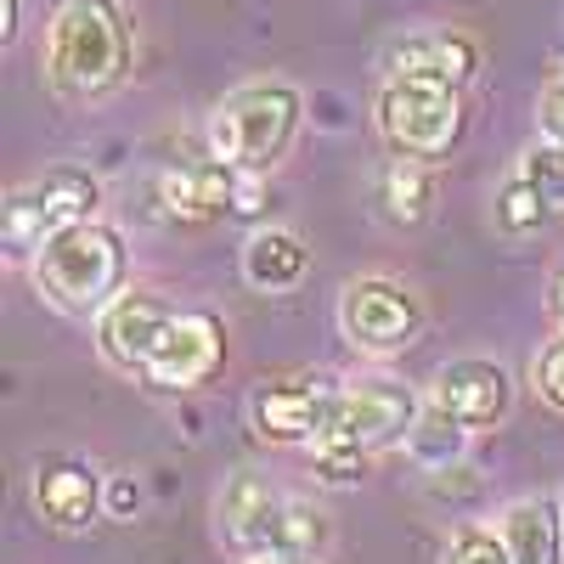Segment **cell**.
Wrapping results in <instances>:
<instances>
[{"label": "cell", "instance_id": "obj_17", "mask_svg": "<svg viewBox=\"0 0 564 564\" xmlns=\"http://www.w3.org/2000/svg\"><path fill=\"white\" fill-rule=\"evenodd\" d=\"M243 276L265 294H282L305 276V243L294 231H254L243 243Z\"/></svg>", "mask_w": 564, "mask_h": 564}, {"label": "cell", "instance_id": "obj_3", "mask_svg": "<svg viewBox=\"0 0 564 564\" xmlns=\"http://www.w3.org/2000/svg\"><path fill=\"white\" fill-rule=\"evenodd\" d=\"M220 536L231 547H243L249 558H311L327 542L322 513L300 497H282L271 480L260 475H231V486L220 491Z\"/></svg>", "mask_w": 564, "mask_h": 564}, {"label": "cell", "instance_id": "obj_25", "mask_svg": "<svg viewBox=\"0 0 564 564\" xmlns=\"http://www.w3.org/2000/svg\"><path fill=\"white\" fill-rule=\"evenodd\" d=\"M265 209V175L260 170H238V186H231V215H260Z\"/></svg>", "mask_w": 564, "mask_h": 564}, {"label": "cell", "instance_id": "obj_7", "mask_svg": "<svg viewBox=\"0 0 564 564\" xmlns=\"http://www.w3.org/2000/svg\"><path fill=\"white\" fill-rule=\"evenodd\" d=\"M417 423V401L406 384L395 379H361L350 390L334 395V412H327V430L311 446H345V452H379L401 435H412Z\"/></svg>", "mask_w": 564, "mask_h": 564}, {"label": "cell", "instance_id": "obj_16", "mask_svg": "<svg viewBox=\"0 0 564 564\" xmlns=\"http://www.w3.org/2000/svg\"><path fill=\"white\" fill-rule=\"evenodd\" d=\"M502 542L513 564H558L564 553V513L547 497H525L502 513Z\"/></svg>", "mask_w": 564, "mask_h": 564}, {"label": "cell", "instance_id": "obj_22", "mask_svg": "<svg viewBox=\"0 0 564 564\" xmlns=\"http://www.w3.org/2000/svg\"><path fill=\"white\" fill-rule=\"evenodd\" d=\"M446 564H513V553L497 531H457L446 547Z\"/></svg>", "mask_w": 564, "mask_h": 564}, {"label": "cell", "instance_id": "obj_27", "mask_svg": "<svg viewBox=\"0 0 564 564\" xmlns=\"http://www.w3.org/2000/svg\"><path fill=\"white\" fill-rule=\"evenodd\" d=\"M108 502H113V513H130V508L141 502V491H135L130 480H113V497H108Z\"/></svg>", "mask_w": 564, "mask_h": 564}, {"label": "cell", "instance_id": "obj_23", "mask_svg": "<svg viewBox=\"0 0 564 564\" xmlns=\"http://www.w3.org/2000/svg\"><path fill=\"white\" fill-rule=\"evenodd\" d=\"M311 452H316V475L327 486H356L367 468V452H345V446H311Z\"/></svg>", "mask_w": 564, "mask_h": 564}, {"label": "cell", "instance_id": "obj_24", "mask_svg": "<svg viewBox=\"0 0 564 564\" xmlns=\"http://www.w3.org/2000/svg\"><path fill=\"white\" fill-rule=\"evenodd\" d=\"M536 390H542L553 406H564V339L542 350V361H536Z\"/></svg>", "mask_w": 564, "mask_h": 564}, {"label": "cell", "instance_id": "obj_14", "mask_svg": "<svg viewBox=\"0 0 564 564\" xmlns=\"http://www.w3.org/2000/svg\"><path fill=\"white\" fill-rule=\"evenodd\" d=\"M327 384H265L254 395V430L265 441H316L327 430V412H334Z\"/></svg>", "mask_w": 564, "mask_h": 564}, {"label": "cell", "instance_id": "obj_19", "mask_svg": "<svg viewBox=\"0 0 564 564\" xmlns=\"http://www.w3.org/2000/svg\"><path fill=\"white\" fill-rule=\"evenodd\" d=\"M463 435H468L463 423H457V417H446V412L435 406L430 417H417V423H412V435H406V441H412L417 463H430V468H452V463H457V452H463Z\"/></svg>", "mask_w": 564, "mask_h": 564}, {"label": "cell", "instance_id": "obj_21", "mask_svg": "<svg viewBox=\"0 0 564 564\" xmlns=\"http://www.w3.org/2000/svg\"><path fill=\"white\" fill-rule=\"evenodd\" d=\"M520 175L536 186L553 209H564V141H542V148H531Z\"/></svg>", "mask_w": 564, "mask_h": 564}, {"label": "cell", "instance_id": "obj_26", "mask_svg": "<svg viewBox=\"0 0 564 564\" xmlns=\"http://www.w3.org/2000/svg\"><path fill=\"white\" fill-rule=\"evenodd\" d=\"M536 119H542V135L547 141H564V79H553L536 102Z\"/></svg>", "mask_w": 564, "mask_h": 564}, {"label": "cell", "instance_id": "obj_2", "mask_svg": "<svg viewBox=\"0 0 564 564\" xmlns=\"http://www.w3.org/2000/svg\"><path fill=\"white\" fill-rule=\"evenodd\" d=\"M34 282H40L45 300L74 311V316L108 311L119 300V282H124V243H119V231H108L97 220L63 226L57 238L40 243Z\"/></svg>", "mask_w": 564, "mask_h": 564}, {"label": "cell", "instance_id": "obj_5", "mask_svg": "<svg viewBox=\"0 0 564 564\" xmlns=\"http://www.w3.org/2000/svg\"><path fill=\"white\" fill-rule=\"evenodd\" d=\"M379 130L395 153L435 164L463 141V97L441 79H390L379 97Z\"/></svg>", "mask_w": 564, "mask_h": 564}, {"label": "cell", "instance_id": "obj_13", "mask_svg": "<svg viewBox=\"0 0 564 564\" xmlns=\"http://www.w3.org/2000/svg\"><path fill=\"white\" fill-rule=\"evenodd\" d=\"M480 52L468 34H406L384 45V74L390 79H441V85H463L475 74Z\"/></svg>", "mask_w": 564, "mask_h": 564}, {"label": "cell", "instance_id": "obj_1", "mask_svg": "<svg viewBox=\"0 0 564 564\" xmlns=\"http://www.w3.org/2000/svg\"><path fill=\"white\" fill-rule=\"evenodd\" d=\"M130 68V23L119 0H68L52 23L45 74L63 97H102Z\"/></svg>", "mask_w": 564, "mask_h": 564}, {"label": "cell", "instance_id": "obj_12", "mask_svg": "<svg viewBox=\"0 0 564 564\" xmlns=\"http://www.w3.org/2000/svg\"><path fill=\"white\" fill-rule=\"evenodd\" d=\"M170 322H175V311L159 305L153 294H119L102 311V356L119 372H148L159 339L170 334Z\"/></svg>", "mask_w": 564, "mask_h": 564}, {"label": "cell", "instance_id": "obj_20", "mask_svg": "<svg viewBox=\"0 0 564 564\" xmlns=\"http://www.w3.org/2000/svg\"><path fill=\"white\" fill-rule=\"evenodd\" d=\"M547 215H553V204L536 193V186H531L525 175H513V181L502 186V198H497V220H502L508 231H536Z\"/></svg>", "mask_w": 564, "mask_h": 564}, {"label": "cell", "instance_id": "obj_10", "mask_svg": "<svg viewBox=\"0 0 564 564\" xmlns=\"http://www.w3.org/2000/svg\"><path fill=\"white\" fill-rule=\"evenodd\" d=\"M430 401L457 417L463 430H486V423L508 417V401H513V384L497 361H446L430 384Z\"/></svg>", "mask_w": 564, "mask_h": 564}, {"label": "cell", "instance_id": "obj_6", "mask_svg": "<svg viewBox=\"0 0 564 564\" xmlns=\"http://www.w3.org/2000/svg\"><path fill=\"white\" fill-rule=\"evenodd\" d=\"M97 204H102V186L90 181L85 170H52L45 181L12 193L7 209H0V238H7V254L12 260L40 254L45 238H57L63 226L90 220V215H97Z\"/></svg>", "mask_w": 564, "mask_h": 564}, {"label": "cell", "instance_id": "obj_29", "mask_svg": "<svg viewBox=\"0 0 564 564\" xmlns=\"http://www.w3.org/2000/svg\"><path fill=\"white\" fill-rule=\"evenodd\" d=\"M254 564H311V558H289V553H271V558H254Z\"/></svg>", "mask_w": 564, "mask_h": 564}, {"label": "cell", "instance_id": "obj_9", "mask_svg": "<svg viewBox=\"0 0 564 564\" xmlns=\"http://www.w3.org/2000/svg\"><path fill=\"white\" fill-rule=\"evenodd\" d=\"M220 356H226V327L209 311H186V316L170 322V334L159 339V350H153L141 379H148L153 390L181 395V390H198L204 379H215Z\"/></svg>", "mask_w": 564, "mask_h": 564}, {"label": "cell", "instance_id": "obj_15", "mask_svg": "<svg viewBox=\"0 0 564 564\" xmlns=\"http://www.w3.org/2000/svg\"><path fill=\"white\" fill-rule=\"evenodd\" d=\"M231 186H238V170L226 159H209V164L164 175L159 198L170 204L175 220H215V215H231Z\"/></svg>", "mask_w": 564, "mask_h": 564}, {"label": "cell", "instance_id": "obj_4", "mask_svg": "<svg viewBox=\"0 0 564 564\" xmlns=\"http://www.w3.org/2000/svg\"><path fill=\"white\" fill-rule=\"evenodd\" d=\"M294 130H300V90L260 79V85L231 90L209 113V148L231 170H265L271 159H282Z\"/></svg>", "mask_w": 564, "mask_h": 564}, {"label": "cell", "instance_id": "obj_8", "mask_svg": "<svg viewBox=\"0 0 564 564\" xmlns=\"http://www.w3.org/2000/svg\"><path fill=\"white\" fill-rule=\"evenodd\" d=\"M339 327H345V339L367 356H395L417 339V327H423V311L417 300L401 289V282L390 276H356L345 300H339Z\"/></svg>", "mask_w": 564, "mask_h": 564}, {"label": "cell", "instance_id": "obj_30", "mask_svg": "<svg viewBox=\"0 0 564 564\" xmlns=\"http://www.w3.org/2000/svg\"><path fill=\"white\" fill-rule=\"evenodd\" d=\"M553 305H558V322H564V276H558V300Z\"/></svg>", "mask_w": 564, "mask_h": 564}, {"label": "cell", "instance_id": "obj_18", "mask_svg": "<svg viewBox=\"0 0 564 564\" xmlns=\"http://www.w3.org/2000/svg\"><path fill=\"white\" fill-rule=\"evenodd\" d=\"M379 193H384V204H390V215L395 220H406V226H417L423 215H430V198H435V186H430V164L423 159H390L384 164V175H379Z\"/></svg>", "mask_w": 564, "mask_h": 564}, {"label": "cell", "instance_id": "obj_11", "mask_svg": "<svg viewBox=\"0 0 564 564\" xmlns=\"http://www.w3.org/2000/svg\"><path fill=\"white\" fill-rule=\"evenodd\" d=\"M34 508L57 531H85L102 508V475L79 457H40L34 463Z\"/></svg>", "mask_w": 564, "mask_h": 564}, {"label": "cell", "instance_id": "obj_28", "mask_svg": "<svg viewBox=\"0 0 564 564\" xmlns=\"http://www.w3.org/2000/svg\"><path fill=\"white\" fill-rule=\"evenodd\" d=\"M0 40H18V0H0Z\"/></svg>", "mask_w": 564, "mask_h": 564}]
</instances>
